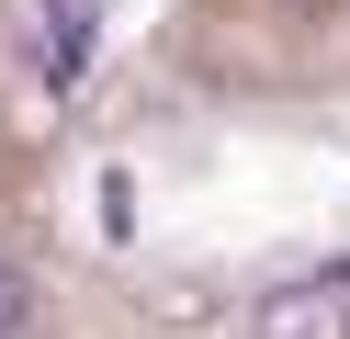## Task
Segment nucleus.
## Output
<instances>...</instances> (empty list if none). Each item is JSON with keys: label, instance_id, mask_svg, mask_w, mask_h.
<instances>
[{"label": "nucleus", "instance_id": "1", "mask_svg": "<svg viewBox=\"0 0 350 339\" xmlns=\"http://www.w3.org/2000/svg\"><path fill=\"white\" fill-rule=\"evenodd\" d=\"M249 339H350V271H305V283H271L249 316Z\"/></svg>", "mask_w": 350, "mask_h": 339}, {"label": "nucleus", "instance_id": "2", "mask_svg": "<svg viewBox=\"0 0 350 339\" xmlns=\"http://www.w3.org/2000/svg\"><path fill=\"white\" fill-rule=\"evenodd\" d=\"M91 68V0H34V79L68 90Z\"/></svg>", "mask_w": 350, "mask_h": 339}, {"label": "nucleus", "instance_id": "3", "mask_svg": "<svg viewBox=\"0 0 350 339\" xmlns=\"http://www.w3.org/2000/svg\"><path fill=\"white\" fill-rule=\"evenodd\" d=\"M34 328V283H23V271H0V339H23Z\"/></svg>", "mask_w": 350, "mask_h": 339}, {"label": "nucleus", "instance_id": "4", "mask_svg": "<svg viewBox=\"0 0 350 339\" xmlns=\"http://www.w3.org/2000/svg\"><path fill=\"white\" fill-rule=\"evenodd\" d=\"M102 226H113V238L136 226V181H124V170H102Z\"/></svg>", "mask_w": 350, "mask_h": 339}]
</instances>
